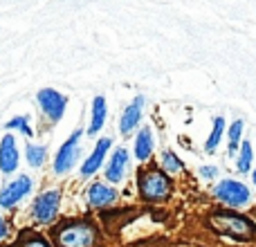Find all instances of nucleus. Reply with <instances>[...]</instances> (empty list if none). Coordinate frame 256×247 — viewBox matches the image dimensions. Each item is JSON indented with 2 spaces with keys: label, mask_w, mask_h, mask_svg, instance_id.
<instances>
[{
  "label": "nucleus",
  "mask_w": 256,
  "mask_h": 247,
  "mask_svg": "<svg viewBox=\"0 0 256 247\" xmlns=\"http://www.w3.org/2000/svg\"><path fill=\"white\" fill-rule=\"evenodd\" d=\"M20 247H48V243L40 238H30V240H25V243H20Z\"/></svg>",
  "instance_id": "nucleus-22"
},
{
  "label": "nucleus",
  "mask_w": 256,
  "mask_h": 247,
  "mask_svg": "<svg viewBox=\"0 0 256 247\" xmlns=\"http://www.w3.org/2000/svg\"><path fill=\"white\" fill-rule=\"evenodd\" d=\"M140 191L146 200H166L171 194V180L162 171H146L140 180Z\"/></svg>",
  "instance_id": "nucleus-3"
},
{
  "label": "nucleus",
  "mask_w": 256,
  "mask_h": 247,
  "mask_svg": "<svg viewBox=\"0 0 256 247\" xmlns=\"http://www.w3.org/2000/svg\"><path fill=\"white\" fill-rule=\"evenodd\" d=\"M126 166H128V153L124 148H117L115 155L110 158V164H108V168H106V178L110 182H120L122 178H124Z\"/></svg>",
  "instance_id": "nucleus-12"
},
{
  "label": "nucleus",
  "mask_w": 256,
  "mask_h": 247,
  "mask_svg": "<svg viewBox=\"0 0 256 247\" xmlns=\"http://www.w3.org/2000/svg\"><path fill=\"white\" fill-rule=\"evenodd\" d=\"M32 191V178L20 176L14 182H9L2 191H0V207H14L16 202H20L27 194Z\"/></svg>",
  "instance_id": "nucleus-7"
},
{
  "label": "nucleus",
  "mask_w": 256,
  "mask_h": 247,
  "mask_svg": "<svg viewBox=\"0 0 256 247\" xmlns=\"http://www.w3.org/2000/svg\"><path fill=\"white\" fill-rule=\"evenodd\" d=\"M162 160H164V166H166L171 173L182 171V162H180V160H178L173 153H164V158H162Z\"/></svg>",
  "instance_id": "nucleus-21"
},
{
  "label": "nucleus",
  "mask_w": 256,
  "mask_h": 247,
  "mask_svg": "<svg viewBox=\"0 0 256 247\" xmlns=\"http://www.w3.org/2000/svg\"><path fill=\"white\" fill-rule=\"evenodd\" d=\"M240 132H243V122H234L230 128V150L234 153L236 148H238V140H240Z\"/></svg>",
  "instance_id": "nucleus-19"
},
{
  "label": "nucleus",
  "mask_w": 256,
  "mask_h": 247,
  "mask_svg": "<svg viewBox=\"0 0 256 247\" xmlns=\"http://www.w3.org/2000/svg\"><path fill=\"white\" fill-rule=\"evenodd\" d=\"M79 137L81 130H74L70 135V140L61 146L56 160H54V171L56 173H68L76 164V160H79Z\"/></svg>",
  "instance_id": "nucleus-5"
},
{
  "label": "nucleus",
  "mask_w": 256,
  "mask_h": 247,
  "mask_svg": "<svg viewBox=\"0 0 256 247\" xmlns=\"http://www.w3.org/2000/svg\"><path fill=\"white\" fill-rule=\"evenodd\" d=\"M7 128H18V130L25 132L27 137H32V126L27 124V117H14L12 122H7Z\"/></svg>",
  "instance_id": "nucleus-20"
},
{
  "label": "nucleus",
  "mask_w": 256,
  "mask_h": 247,
  "mask_svg": "<svg viewBox=\"0 0 256 247\" xmlns=\"http://www.w3.org/2000/svg\"><path fill=\"white\" fill-rule=\"evenodd\" d=\"M45 155H48L45 146L27 144V162H30V166H40L45 162Z\"/></svg>",
  "instance_id": "nucleus-17"
},
{
  "label": "nucleus",
  "mask_w": 256,
  "mask_h": 247,
  "mask_svg": "<svg viewBox=\"0 0 256 247\" xmlns=\"http://www.w3.org/2000/svg\"><path fill=\"white\" fill-rule=\"evenodd\" d=\"M115 198H117V191L106 184H92L88 191V200L94 207H106V204H110Z\"/></svg>",
  "instance_id": "nucleus-13"
},
{
  "label": "nucleus",
  "mask_w": 256,
  "mask_h": 247,
  "mask_svg": "<svg viewBox=\"0 0 256 247\" xmlns=\"http://www.w3.org/2000/svg\"><path fill=\"white\" fill-rule=\"evenodd\" d=\"M58 212V191H45L43 196L34 200V216L40 222H50L54 220Z\"/></svg>",
  "instance_id": "nucleus-8"
},
{
  "label": "nucleus",
  "mask_w": 256,
  "mask_h": 247,
  "mask_svg": "<svg viewBox=\"0 0 256 247\" xmlns=\"http://www.w3.org/2000/svg\"><path fill=\"white\" fill-rule=\"evenodd\" d=\"M142 110H144V97H135L132 104H128L124 115H122V122H120L122 135H128V132L137 126V122H140V117H142Z\"/></svg>",
  "instance_id": "nucleus-10"
},
{
  "label": "nucleus",
  "mask_w": 256,
  "mask_h": 247,
  "mask_svg": "<svg viewBox=\"0 0 256 247\" xmlns=\"http://www.w3.org/2000/svg\"><path fill=\"white\" fill-rule=\"evenodd\" d=\"M250 166H252V144H250V142H243V146H240V155H238V171L248 173Z\"/></svg>",
  "instance_id": "nucleus-18"
},
{
  "label": "nucleus",
  "mask_w": 256,
  "mask_h": 247,
  "mask_svg": "<svg viewBox=\"0 0 256 247\" xmlns=\"http://www.w3.org/2000/svg\"><path fill=\"white\" fill-rule=\"evenodd\" d=\"M222 130H225V120H222V117H216V120H214V130H212V135H209L207 144H204V150H207V153H214V150H216L218 142H220V137H222Z\"/></svg>",
  "instance_id": "nucleus-16"
},
{
  "label": "nucleus",
  "mask_w": 256,
  "mask_h": 247,
  "mask_svg": "<svg viewBox=\"0 0 256 247\" xmlns=\"http://www.w3.org/2000/svg\"><path fill=\"white\" fill-rule=\"evenodd\" d=\"M18 166V148H16V137L4 135L0 142V168L4 173H14Z\"/></svg>",
  "instance_id": "nucleus-9"
},
{
  "label": "nucleus",
  "mask_w": 256,
  "mask_h": 247,
  "mask_svg": "<svg viewBox=\"0 0 256 247\" xmlns=\"http://www.w3.org/2000/svg\"><path fill=\"white\" fill-rule=\"evenodd\" d=\"M254 184H256V171H254Z\"/></svg>",
  "instance_id": "nucleus-25"
},
{
  "label": "nucleus",
  "mask_w": 256,
  "mask_h": 247,
  "mask_svg": "<svg viewBox=\"0 0 256 247\" xmlns=\"http://www.w3.org/2000/svg\"><path fill=\"white\" fill-rule=\"evenodd\" d=\"M7 236V225H4V220H2V216H0V240Z\"/></svg>",
  "instance_id": "nucleus-24"
},
{
  "label": "nucleus",
  "mask_w": 256,
  "mask_h": 247,
  "mask_svg": "<svg viewBox=\"0 0 256 247\" xmlns=\"http://www.w3.org/2000/svg\"><path fill=\"white\" fill-rule=\"evenodd\" d=\"M216 196L222 202L230 204V207H243L250 200V189L236 180H222L220 184L216 186Z\"/></svg>",
  "instance_id": "nucleus-4"
},
{
  "label": "nucleus",
  "mask_w": 256,
  "mask_h": 247,
  "mask_svg": "<svg viewBox=\"0 0 256 247\" xmlns=\"http://www.w3.org/2000/svg\"><path fill=\"white\" fill-rule=\"evenodd\" d=\"M153 150V137H150V128H142L140 135L135 140V155L137 160H146Z\"/></svg>",
  "instance_id": "nucleus-14"
},
{
  "label": "nucleus",
  "mask_w": 256,
  "mask_h": 247,
  "mask_svg": "<svg viewBox=\"0 0 256 247\" xmlns=\"http://www.w3.org/2000/svg\"><path fill=\"white\" fill-rule=\"evenodd\" d=\"M104 120H106V99L94 97V102H92V124H90V128H88L90 135L99 132V128L104 126Z\"/></svg>",
  "instance_id": "nucleus-15"
},
{
  "label": "nucleus",
  "mask_w": 256,
  "mask_h": 247,
  "mask_svg": "<svg viewBox=\"0 0 256 247\" xmlns=\"http://www.w3.org/2000/svg\"><path fill=\"white\" fill-rule=\"evenodd\" d=\"M110 144H112V142L108 140V137H104V140L97 142V146H94L92 155H90V158L84 162V166H81V173H84V176H92V173L97 171L99 166H102V162H104V158H106V153H108V148H110Z\"/></svg>",
  "instance_id": "nucleus-11"
},
{
  "label": "nucleus",
  "mask_w": 256,
  "mask_h": 247,
  "mask_svg": "<svg viewBox=\"0 0 256 247\" xmlns=\"http://www.w3.org/2000/svg\"><path fill=\"white\" fill-rule=\"evenodd\" d=\"M212 225L222 234H230L240 240H248L256 234V227L238 214H216V216H212Z\"/></svg>",
  "instance_id": "nucleus-2"
},
{
  "label": "nucleus",
  "mask_w": 256,
  "mask_h": 247,
  "mask_svg": "<svg viewBox=\"0 0 256 247\" xmlns=\"http://www.w3.org/2000/svg\"><path fill=\"white\" fill-rule=\"evenodd\" d=\"M200 173H202L204 178H214L216 176V166H202L200 168Z\"/></svg>",
  "instance_id": "nucleus-23"
},
{
  "label": "nucleus",
  "mask_w": 256,
  "mask_h": 247,
  "mask_svg": "<svg viewBox=\"0 0 256 247\" xmlns=\"http://www.w3.org/2000/svg\"><path fill=\"white\" fill-rule=\"evenodd\" d=\"M36 99H38V106L43 108V112L52 122H58L63 117L68 102H66V97H63L61 92H56V90H52V88H43Z\"/></svg>",
  "instance_id": "nucleus-6"
},
{
  "label": "nucleus",
  "mask_w": 256,
  "mask_h": 247,
  "mask_svg": "<svg viewBox=\"0 0 256 247\" xmlns=\"http://www.w3.org/2000/svg\"><path fill=\"white\" fill-rule=\"evenodd\" d=\"M56 243L58 247H94V243H97V232L88 222L68 225L56 232Z\"/></svg>",
  "instance_id": "nucleus-1"
}]
</instances>
